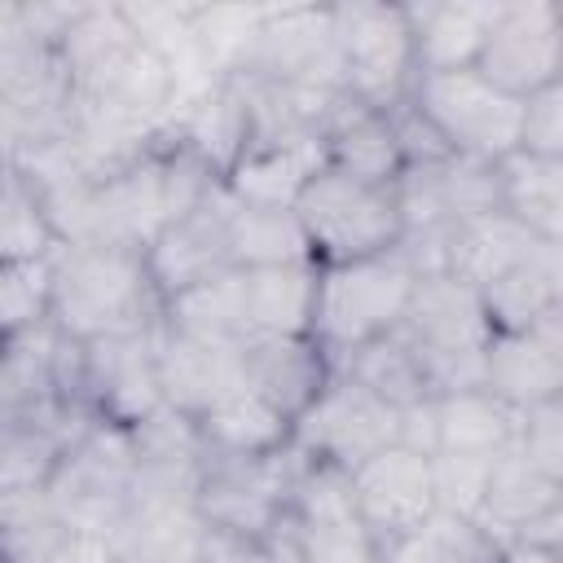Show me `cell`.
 <instances>
[{
  "label": "cell",
  "mask_w": 563,
  "mask_h": 563,
  "mask_svg": "<svg viewBox=\"0 0 563 563\" xmlns=\"http://www.w3.org/2000/svg\"><path fill=\"white\" fill-rule=\"evenodd\" d=\"M229 260L242 273L277 268V264H308L312 246H308V233L295 207H260V202H242L229 194Z\"/></svg>",
  "instance_id": "obj_30"
},
{
  "label": "cell",
  "mask_w": 563,
  "mask_h": 563,
  "mask_svg": "<svg viewBox=\"0 0 563 563\" xmlns=\"http://www.w3.org/2000/svg\"><path fill=\"white\" fill-rule=\"evenodd\" d=\"M352 506L361 523L383 541L418 528L427 515H435V488H431V457L413 453L405 444H387L361 466L347 471Z\"/></svg>",
  "instance_id": "obj_13"
},
{
  "label": "cell",
  "mask_w": 563,
  "mask_h": 563,
  "mask_svg": "<svg viewBox=\"0 0 563 563\" xmlns=\"http://www.w3.org/2000/svg\"><path fill=\"white\" fill-rule=\"evenodd\" d=\"M22 422H26V418H22V413H13V409H9V405H0V449H4V444H9V435H13V431H18V427H22Z\"/></svg>",
  "instance_id": "obj_44"
},
{
  "label": "cell",
  "mask_w": 563,
  "mask_h": 563,
  "mask_svg": "<svg viewBox=\"0 0 563 563\" xmlns=\"http://www.w3.org/2000/svg\"><path fill=\"white\" fill-rule=\"evenodd\" d=\"M163 317V295L150 282L136 246H57L53 251V308L48 321L92 343L106 334L150 330Z\"/></svg>",
  "instance_id": "obj_1"
},
{
  "label": "cell",
  "mask_w": 563,
  "mask_h": 563,
  "mask_svg": "<svg viewBox=\"0 0 563 563\" xmlns=\"http://www.w3.org/2000/svg\"><path fill=\"white\" fill-rule=\"evenodd\" d=\"M497 194L515 224H523L537 242L563 246V158L510 150L497 158Z\"/></svg>",
  "instance_id": "obj_24"
},
{
  "label": "cell",
  "mask_w": 563,
  "mask_h": 563,
  "mask_svg": "<svg viewBox=\"0 0 563 563\" xmlns=\"http://www.w3.org/2000/svg\"><path fill=\"white\" fill-rule=\"evenodd\" d=\"M413 31V66L418 75L471 70L484 53L488 26L497 18V0H422L405 4Z\"/></svg>",
  "instance_id": "obj_19"
},
{
  "label": "cell",
  "mask_w": 563,
  "mask_h": 563,
  "mask_svg": "<svg viewBox=\"0 0 563 563\" xmlns=\"http://www.w3.org/2000/svg\"><path fill=\"white\" fill-rule=\"evenodd\" d=\"M207 532L194 497H145L123 510L106 541L119 563H194Z\"/></svg>",
  "instance_id": "obj_18"
},
{
  "label": "cell",
  "mask_w": 563,
  "mask_h": 563,
  "mask_svg": "<svg viewBox=\"0 0 563 563\" xmlns=\"http://www.w3.org/2000/svg\"><path fill=\"white\" fill-rule=\"evenodd\" d=\"M325 167L321 141H295V145H251L224 176V189L242 202L260 207H295L303 185Z\"/></svg>",
  "instance_id": "obj_27"
},
{
  "label": "cell",
  "mask_w": 563,
  "mask_h": 563,
  "mask_svg": "<svg viewBox=\"0 0 563 563\" xmlns=\"http://www.w3.org/2000/svg\"><path fill=\"white\" fill-rule=\"evenodd\" d=\"M207 453H233V457H264L282 453L290 444V418H282L264 396H255L246 383L224 391L207 413L194 418Z\"/></svg>",
  "instance_id": "obj_28"
},
{
  "label": "cell",
  "mask_w": 563,
  "mask_h": 563,
  "mask_svg": "<svg viewBox=\"0 0 563 563\" xmlns=\"http://www.w3.org/2000/svg\"><path fill=\"white\" fill-rule=\"evenodd\" d=\"M479 299L493 334L528 330L537 317L563 303V246H537L528 260L493 277L479 290Z\"/></svg>",
  "instance_id": "obj_23"
},
{
  "label": "cell",
  "mask_w": 563,
  "mask_h": 563,
  "mask_svg": "<svg viewBox=\"0 0 563 563\" xmlns=\"http://www.w3.org/2000/svg\"><path fill=\"white\" fill-rule=\"evenodd\" d=\"M559 506H563V479L537 471L515 449H506L488 471V488H484V501H479L475 519L506 545L523 523H532V519H541Z\"/></svg>",
  "instance_id": "obj_26"
},
{
  "label": "cell",
  "mask_w": 563,
  "mask_h": 563,
  "mask_svg": "<svg viewBox=\"0 0 563 563\" xmlns=\"http://www.w3.org/2000/svg\"><path fill=\"white\" fill-rule=\"evenodd\" d=\"M194 563H251V541H242V537H229V532H216V528H211Z\"/></svg>",
  "instance_id": "obj_43"
},
{
  "label": "cell",
  "mask_w": 563,
  "mask_h": 563,
  "mask_svg": "<svg viewBox=\"0 0 563 563\" xmlns=\"http://www.w3.org/2000/svg\"><path fill=\"white\" fill-rule=\"evenodd\" d=\"M413 286H418V268L396 246L347 264H321L312 339L330 352V361H339L361 343L391 334L405 321Z\"/></svg>",
  "instance_id": "obj_2"
},
{
  "label": "cell",
  "mask_w": 563,
  "mask_h": 563,
  "mask_svg": "<svg viewBox=\"0 0 563 563\" xmlns=\"http://www.w3.org/2000/svg\"><path fill=\"white\" fill-rule=\"evenodd\" d=\"M53 251L57 233L40 207V194L13 163L0 167V260H44Z\"/></svg>",
  "instance_id": "obj_36"
},
{
  "label": "cell",
  "mask_w": 563,
  "mask_h": 563,
  "mask_svg": "<svg viewBox=\"0 0 563 563\" xmlns=\"http://www.w3.org/2000/svg\"><path fill=\"white\" fill-rule=\"evenodd\" d=\"M484 391L510 405L515 413L541 400L563 396V352L545 347L528 330L493 334L484 343Z\"/></svg>",
  "instance_id": "obj_22"
},
{
  "label": "cell",
  "mask_w": 563,
  "mask_h": 563,
  "mask_svg": "<svg viewBox=\"0 0 563 563\" xmlns=\"http://www.w3.org/2000/svg\"><path fill=\"white\" fill-rule=\"evenodd\" d=\"M537 246H554V242H537L506 211H493V216L453 224L449 251H444V273H453L457 282L484 290L493 277H501L506 268H515L519 260H528Z\"/></svg>",
  "instance_id": "obj_29"
},
{
  "label": "cell",
  "mask_w": 563,
  "mask_h": 563,
  "mask_svg": "<svg viewBox=\"0 0 563 563\" xmlns=\"http://www.w3.org/2000/svg\"><path fill=\"white\" fill-rule=\"evenodd\" d=\"M132 475H136V453L128 427L88 418L57 457V471L48 479L53 510L70 532L106 537L132 501Z\"/></svg>",
  "instance_id": "obj_4"
},
{
  "label": "cell",
  "mask_w": 563,
  "mask_h": 563,
  "mask_svg": "<svg viewBox=\"0 0 563 563\" xmlns=\"http://www.w3.org/2000/svg\"><path fill=\"white\" fill-rule=\"evenodd\" d=\"M334 31L343 62V92L374 110L400 106L418 79L405 4H387V0L334 4Z\"/></svg>",
  "instance_id": "obj_6"
},
{
  "label": "cell",
  "mask_w": 563,
  "mask_h": 563,
  "mask_svg": "<svg viewBox=\"0 0 563 563\" xmlns=\"http://www.w3.org/2000/svg\"><path fill=\"white\" fill-rule=\"evenodd\" d=\"M167 132L189 145L202 163L216 167V176L224 180L229 167L246 154L251 145V114H246V101H242V88L233 75L207 84L202 92L185 97L167 123Z\"/></svg>",
  "instance_id": "obj_20"
},
{
  "label": "cell",
  "mask_w": 563,
  "mask_h": 563,
  "mask_svg": "<svg viewBox=\"0 0 563 563\" xmlns=\"http://www.w3.org/2000/svg\"><path fill=\"white\" fill-rule=\"evenodd\" d=\"M44 563H119L110 541L106 537H92V532H66L48 554Z\"/></svg>",
  "instance_id": "obj_41"
},
{
  "label": "cell",
  "mask_w": 563,
  "mask_h": 563,
  "mask_svg": "<svg viewBox=\"0 0 563 563\" xmlns=\"http://www.w3.org/2000/svg\"><path fill=\"white\" fill-rule=\"evenodd\" d=\"M506 545L466 515L435 510L418 528L383 541V563H501Z\"/></svg>",
  "instance_id": "obj_33"
},
{
  "label": "cell",
  "mask_w": 563,
  "mask_h": 563,
  "mask_svg": "<svg viewBox=\"0 0 563 563\" xmlns=\"http://www.w3.org/2000/svg\"><path fill=\"white\" fill-rule=\"evenodd\" d=\"M519 150L523 154H541V158H563V79L523 97Z\"/></svg>",
  "instance_id": "obj_40"
},
{
  "label": "cell",
  "mask_w": 563,
  "mask_h": 563,
  "mask_svg": "<svg viewBox=\"0 0 563 563\" xmlns=\"http://www.w3.org/2000/svg\"><path fill=\"white\" fill-rule=\"evenodd\" d=\"M317 273H321V264H312V260L242 273L251 334H312Z\"/></svg>",
  "instance_id": "obj_31"
},
{
  "label": "cell",
  "mask_w": 563,
  "mask_h": 563,
  "mask_svg": "<svg viewBox=\"0 0 563 563\" xmlns=\"http://www.w3.org/2000/svg\"><path fill=\"white\" fill-rule=\"evenodd\" d=\"M53 308V255L0 260V334L44 325Z\"/></svg>",
  "instance_id": "obj_37"
},
{
  "label": "cell",
  "mask_w": 563,
  "mask_h": 563,
  "mask_svg": "<svg viewBox=\"0 0 563 563\" xmlns=\"http://www.w3.org/2000/svg\"><path fill=\"white\" fill-rule=\"evenodd\" d=\"M396 418H400V409H391L387 400L365 391L356 378L334 369L330 383L321 387V396L295 418L290 449L303 462L352 471L365 457H374L378 449L396 444Z\"/></svg>",
  "instance_id": "obj_8"
},
{
  "label": "cell",
  "mask_w": 563,
  "mask_h": 563,
  "mask_svg": "<svg viewBox=\"0 0 563 563\" xmlns=\"http://www.w3.org/2000/svg\"><path fill=\"white\" fill-rule=\"evenodd\" d=\"M154 330H128L84 343V409L92 418L132 427L163 405L158 365H154Z\"/></svg>",
  "instance_id": "obj_12"
},
{
  "label": "cell",
  "mask_w": 563,
  "mask_h": 563,
  "mask_svg": "<svg viewBox=\"0 0 563 563\" xmlns=\"http://www.w3.org/2000/svg\"><path fill=\"white\" fill-rule=\"evenodd\" d=\"M290 528L303 563H383L378 537L361 523L347 471L303 462L290 488Z\"/></svg>",
  "instance_id": "obj_11"
},
{
  "label": "cell",
  "mask_w": 563,
  "mask_h": 563,
  "mask_svg": "<svg viewBox=\"0 0 563 563\" xmlns=\"http://www.w3.org/2000/svg\"><path fill=\"white\" fill-rule=\"evenodd\" d=\"M409 101L418 114L440 132V141L453 154L497 163L510 150H519V110L523 101L506 97L475 70H444V75H418L409 88Z\"/></svg>",
  "instance_id": "obj_7"
},
{
  "label": "cell",
  "mask_w": 563,
  "mask_h": 563,
  "mask_svg": "<svg viewBox=\"0 0 563 563\" xmlns=\"http://www.w3.org/2000/svg\"><path fill=\"white\" fill-rule=\"evenodd\" d=\"M515 440V409L488 391L435 396V453L497 457Z\"/></svg>",
  "instance_id": "obj_34"
},
{
  "label": "cell",
  "mask_w": 563,
  "mask_h": 563,
  "mask_svg": "<svg viewBox=\"0 0 563 563\" xmlns=\"http://www.w3.org/2000/svg\"><path fill=\"white\" fill-rule=\"evenodd\" d=\"M66 532L48 488H0V563H44Z\"/></svg>",
  "instance_id": "obj_35"
},
{
  "label": "cell",
  "mask_w": 563,
  "mask_h": 563,
  "mask_svg": "<svg viewBox=\"0 0 563 563\" xmlns=\"http://www.w3.org/2000/svg\"><path fill=\"white\" fill-rule=\"evenodd\" d=\"M400 330L422 352H484V343L493 339L479 290L457 282L453 273H422L418 277Z\"/></svg>",
  "instance_id": "obj_17"
},
{
  "label": "cell",
  "mask_w": 563,
  "mask_h": 563,
  "mask_svg": "<svg viewBox=\"0 0 563 563\" xmlns=\"http://www.w3.org/2000/svg\"><path fill=\"white\" fill-rule=\"evenodd\" d=\"M141 255H145L154 290L163 299L229 273L233 268V260H229V189L220 185L207 202H198L194 211L163 224L141 246Z\"/></svg>",
  "instance_id": "obj_14"
},
{
  "label": "cell",
  "mask_w": 563,
  "mask_h": 563,
  "mask_svg": "<svg viewBox=\"0 0 563 563\" xmlns=\"http://www.w3.org/2000/svg\"><path fill=\"white\" fill-rule=\"evenodd\" d=\"M501 563H506V559H501Z\"/></svg>",
  "instance_id": "obj_46"
},
{
  "label": "cell",
  "mask_w": 563,
  "mask_h": 563,
  "mask_svg": "<svg viewBox=\"0 0 563 563\" xmlns=\"http://www.w3.org/2000/svg\"><path fill=\"white\" fill-rule=\"evenodd\" d=\"M251 563H303V550L295 541V528L290 519L273 532H264L260 541H251Z\"/></svg>",
  "instance_id": "obj_42"
},
{
  "label": "cell",
  "mask_w": 563,
  "mask_h": 563,
  "mask_svg": "<svg viewBox=\"0 0 563 563\" xmlns=\"http://www.w3.org/2000/svg\"><path fill=\"white\" fill-rule=\"evenodd\" d=\"M497 457H479V453H431L435 510L475 519L479 515V501H484V488H488V471H493Z\"/></svg>",
  "instance_id": "obj_38"
},
{
  "label": "cell",
  "mask_w": 563,
  "mask_h": 563,
  "mask_svg": "<svg viewBox=\"0 0 563 563\" xmlns=\"http://www.w3.org/2000/svg\"><path fill=\"white\" fill-rule=\"evenodd\" d=\"M167 330L189 334L198 343H216V347H242L251 339V321H246V277L242 268H229L211 282H198L172 299H163V317Z\"/></svg>",
  "instance_id": "obj_25"
},
{
  "label": "cell",
  "mask_w": 563,
  "mask_h": 563,
  "mask_svg": "<svg viewBox=\"0 0 563 563\" xmlns=\"http://www.w3.org/2000/svg\"><path fill=\"white\" fill-rule=\"evenodd\" d=\"M334 369L347 374V378H356L365 391H374V396L387 400L391 409H405V405H418V400H435L431 387H427L422 352H418V343H413L400 325H396L391 334L369 339V343H361L356 352L339 356Z\"/></svg>",
  "instance_id": "obj_32"
},
{
  "label": "cell",
  "mask_w": 563,
  "mask_h": 563,
  "mask_svg": "<svg viewBox=\"0 0 563 563\" xmlns=\"http://www.w3.org/2000/svg\"><path fill=\"white\" fill-rule=\"evenodd\" d=\"M154 365H158V396L167 409L198 418L207 413L224 391L242 387V356L238 347L198 343L189 334H176L158 321L154 330Z\"/></svg>",
  "instance_id": "obj_16"
},
{
  "label": "cell",
  "mask_w": 563,
  "mask_h": 563,
  "mask_svg": "<svg viewBox=\"0 0 563 563\" xmlns=\"http://www.w3.org/2000/svg\"><path fill=\"white\" fill-rule=\"evenodd\" d=\"M479 79L523 101L563 79V13L554 0H497L484 53L471 66Z\"/></svg>",
  "instance_id": "obj_10"
},
{
  "label": "cell",
  "mask_w": 563,
  "mask_h": 563,
  "mask_svg": "<svg viewBox=\"0 0 563 563\" xmlns=\"http://www.w3.org/2000/svg\"><path fill=\"white\" fill-rule=\"evenodd\" d=\"M299 466L303 457L290 444L264 457L207 453L194 479V506L207 528L242 541H260L264 532L290 519V488L299 479Z\"/></svg>",
  "instance_id": "obj_5"
},
{
  "label": "cell",
  "mask_w": 563,
  "mask_h": 563,
  "mask_svg": "<svg viewBox=\"0 0 563 563\" xmlns=\"http://www.w3.org/2000/svg\"><path fill=\"white\" fill-rule=\"evenodd\" d=\"M510 449L532 462L537 471L563 479V396L559 400H541L515 413V440Z\"/></svg>",
  "instance_id": "obj_39"
},
{
  "label": "cell",
  "mask_w": 563,
  "mask_h": 563,
  "mask_svg": "<svg viewBox=\"0 0 563 563\" xmlns=\"http://www.w3.org/2000/svg\"><path fill=\"white\" fill-rule=\"evenodd\" d=\"M238 75L343 92L334 4H264L260 31Z\"/></svg>",
  "instance_id": "obj_9"
},
{
  "label": "cell",
  "mask_w": 563,
  "mask_h": 563,
  "mask_svg": "<svg viewBox=\"0 0 563 563\" xmlns=\"http://www.w3.org/2000/svg\"><path fill=\"white\" fill-rule=\"evenodd\" d=\"M295 216L308 233L317 264H347L365 255H383L400 242V207L391 185H369L347 172L321 167L299 202Z\"/></svg>",
  "instance_id": "obj_3"
},
{
  "label": "cell",
  "mask_w": 563,
  "mask_h": 563,
  "mask_svg": "<svg viewBox=\"0 0 563 563\" xmlns=\"http://www.w3.org/2000/svg\"><path fill=\"white\" fill-rule=\"evenodd\" d=\"M0 365H4V334H0Z\"/></svg>",
  "instance_id": "obj_45"
},
{
  "label": "cell",
  "mask_w": 563,
  "mask_h": 563,
  "mask_svg": "<svg viewBox=\"0 0 563 563\" xmlns=\"http://www.w3.org/2000/svg\"><path fill=\"white\" fill-rule=\"evenodd\" d=\"M321 154H325V167L347 172L369 185H396V176L405 172L396 132H391V114L374 110L347 92L321 132Z\"/></svg>",
  "instance_id": "obj_21"
},
{
  "label": "cell",
  "mask_w": 563,
  "mask_h": 563,
  "mask_svg": "<svg viewBox=\"0 0 563 563\" xmlns=\"http://www.w3.org/2000/svg\"><path fill=\"white\" fill-rule=\"evenodd\" d=\"M242 383L264 396L282 418H295L321 396L334 374L330 352L312 334H251L242 347Z\"/></svg>",
  "instance_id": "obj_15"
}]
</instances>
